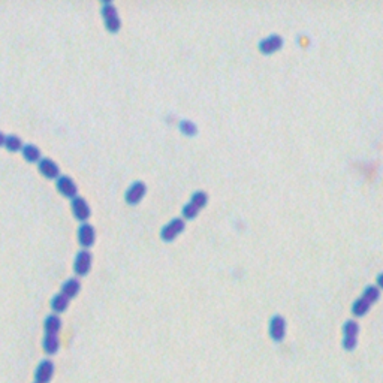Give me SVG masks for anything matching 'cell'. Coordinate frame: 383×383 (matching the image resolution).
<instances>
[{"mask_svg":"<svg viewBox=\"0 0 383 383\" xmlns=\"http://www.w3.org/2000/svg\"><path fill=\"white\" fill-rule=\"evenodd\" d=\"M91 261H93V256L89 250L83 248L76 253L75 256V261H73V271L76 275H86L91 268Z\"/></svg>","mask_w":383,"mask_h":383,"instance_id":"5b68a950","label":"cell"},{"mask_svg":"<svg viewBox=\"0 0 383 383\" xmlns=\"http://www.w3.org/2000/svg\"><path fill=\"white\" fill-rule=\"evenodd\" d=\"M145 192H147L145 183H144V181L136 180L127 187V190H126V193H124V199H126V202L127 203L135 205V203H138L142 198H144Z\"/></svg>","mask_w":383,"mask_h":383,"instance_id":"8992f818","label":"cell"},{"mask_svg":"<svg viewBox=\"0 0 383 383\" xmlns=\"http://www.w3.org/2000/svg\"><path fill=\"white\" fill-rule=\"evenodd\" d=\"M286 336V320L285 317L280 315H274L270 320V337L280 343L285 340Z\"/></svg>","mask_w":383,"mask_h":383,"instance_id":"52a82bcc","label":"cell"},{"mask_svg":"<svg viewBox=\"0 0 383 383\" xmlns=\"http://www.w3.org/2000/svg\"><path fill=\"white\" fill-rule=\"evenodd\" d=\"M184 226H186L184 225V220H183L181 217H175V219H172L171 222H168L166 225L162 227V231H160V237H162V240H163V241H166V243L172 241L174 238H177L181 232L184 231Z\"/></svg>","mask_w":383,"mask_h":383,"instance_id":"277c9868","label":"cell"},{"mask_svg":"<svg viewBox=\"0 0 383 383\" xmlns=\"http://www.w3.org/2000/svg\"><path fill=\"white\" fill-rule=\"evenodd\" d=\"M70 203H72V213H73V216L78 220L86 222L90 217V207H89V203H87V201L84 198L76 196V198L72 199Z\"/></svg>","mask_w":383,"mask_h":383,"instance_id":"9c48e42d","label":"cell"},{"mask_svg":"<svg viewBox=\"0 0 383 383\" xmlns=\"http://www.w3.org/2000/svg\"><path fill=\"white\" fill-rule=\"evenodd\" d=\"M358 334H360V325L356 320L350 319L346 320L343 325V347L347 352H352L358 344Z\"/></svg>","mask_w":383,"mask_h":383,"instance_id":"7a4b0ae2","label":"cell"},{"mask_svg":"<svg viewBox=\"0 0 383 383\" xmlns=\"http://www.w3.org/2000/svg\"><path fill=\"white\" fill-rule=\"evenodd\" d=\"M23 158L27 162H39L41 160V150L35 144H25L23 147Z\"/></svg>","mask_w":383,"mask_h":383,"instance_id":"ac0fdd59","label":"cell"},{"mask_svg":"<svg viewBox=\"0 0 383 383\" xmlns=\"http://www.w3.org/2000/svg\"><path fill=\"white\" fill-rule=\"evenodd\" d=\"M39 172L46 177V178H57L59 177V174H60V168H59V165L54 162V160H51V159L48 158H42L39 160Z\"/></svg>","mask_w":383,"mask_h":383,"instance_id":"4fadbf2b","label":"cell"},{"mask_svg":"<svg viewBox=\"0 0 383 383\" xmlns=\"http://www.w3.org/2000/svg\"><path fill=\"white\" fill-rule=\"evenodd\" d=\"M5 141H6V135L0 131V147H2V145H5Z\"/></svg>","mask_w":383,"mask_h":383,"instance_id":"603a6c76","label":"cell"},{"mask_svg":"<svg viewBox=\"0 0 383 383\" xmlns=\"http://www.w3.org/2000/svg\"><path fill=\"white\" fill-rule=\"evenodd\" d=\"M60 347V340H59V336H51V334H45L44 336V340H42V349L45 352L46 355H54L57 353Z\"/></svg>","mask_w":383,"mask_h":383,"instance_id":"e0dca14e","label":"cell"},{"mask_svg":"<svg viewBox=\"0 0 383 383\" xmlns=\"http://www.w3.org/2000/svg\"><path fill=\"white\" fill-rule=\"evenodd\" d=\"M198 213H199V210H198L193 203L190 202V201L183 207V217H184V219H193V217L198 216Z\"/></svg>","mask_w":383,"mask_h":383,"instance_id":"44dd1931","label":"cell"},{"mask_svg":"<svg viewBox=\"0 0 383 383\" xmlns=\"http://www.w3.org/2000/svg\"><path fill=\"white\" fill-rule=\"evenodd\" d=\"M69 299L66 295H63L62 292L56 293L53 298H51V301H49V305H51V310L57 315V313H63V312H66V309L69 307Z\"/></svg>","mask_w":383,"mask_h":383,"instance_id":"9a60e30c","label":"cell"},{"mask_svg":"<svg viewBox=\"0 0 383 383\" xmlns=\"http://www.w3.org/2000/svg\"><path fill=\"white\" fill-rule=\"evenodd\" d=\"M5 147L9 151H18V150H23L24 145L20 136L8 135L6 136V141H5Z\"/></svg>","mask_w":383,"mask_h":383,"instance_id":"d6986e66","label":"cell"},{"mask_svg":"<svg viewBox=\"0 0 383 383\" xmlns=\"http://www.w3.org/2000/svg\"><path fill=\"white\" fill-rule=\"evenodd\" d=\"M57 189L59 192L66 196V198H76V193H78V187L75 184V181L72 180L70 177H66V175H62L59 177L57 180Z\"/></svg>","mask_w":383,"mask_h":383,"instance_id":"8fae6325","label":"cell"},{"mask_svg":"<svg viewBox=\"0 0 383 383\" xmlns=\"http://www.w3.org/2000/svg\"><path fill=\"white\" fill-rule=\"evenodd\" d=\"M80 289H81V283H80V280H78V278H75V277H72V278H68V280L62 285L60 292L63 293V295H66L69 299H70V298H73V296H76V295H78Z\"/></svg>","mask_w":383,"mask_h":383,"instance_id":"2e32d148","label":"cell"},{"mask_svg":"<svg viewBox=\"0 0 383 383\" xmlns=\"http://www.w3.org/2000/svg\"><path fill=\"white\" fill-rule=\"evenodd\" d=\"M60 329H62V319L59 317V315L51 313V315L46 316L45 320H44V331H45V334L57 336Z\"/></svg>","mask_w":383,"mask_h":383,"instance_id":"5bb4252c","label":"cell"},{"mask_svg":"<svg viewBox=\"0 0 383 383\" xmlns=\"http://www.w3.org/2000/svg\"><path fill=\"white\" fill-rule=\"evenodd\" d=\"M379 296H380V289L376 285H368L364 289L362 295H361L358 299H355V302L352 305V313H353V316L362 317V316L367 315L368 310H370V307L374 302H377Z\"/></svg>","mask_w":383,"mask_h":383,"instance_id":"6da1fadb","label":"cell"},{"mask_svg":"<svg viewBox=\"0 0 383 383\" xmlns=\"http://www.w3.org/2000/svg\"><path fill=\"white\" fill-rule=\"evenodd\" d=\"M207 201H208V195H207L203 190H196V192L192 195V198H190V202L193 203L199 211L207 205Z\"/></svg>","mask_w":383,"mask_h":383,"instance_id":"ffe728a7","label":"cell"},{"mask_svg":"<svg viewBox=\"0 0 383 383\" xmlns=\"http://www.w3.org/2000/svg\"><path fill=\"white\" fill-rule=\"evenodd\" d=\"M54 374V364L51 360H42L35 371V382L36 383H49Z\"/></svg>","mask_w":383,"mask_h":383,"instance_id":"ba28073f","label":"cell"},{"mask_svg":"<svg viewBox=\"0 0 383 383\" xmlns=\"http://www.w3.org/2000/svg\"><path fill=\"white\" fill-rule=\"evenodd\" d=\"M35 383H36V382H35Z\"/></svg>","mask_w":383,"mask_h":383,"instance_id":"cb8c5ba5","label":"cell"},{"mask_svg":"<svg viewBox=\"0 0 383 383\" xmlns=\"http://www.w3.org/2000/svg\"><path fill=\"white\" fill-rule=\"evenodd\" d=\"M283 46V38L280 35H270L259 42V51L264 54H272Z\"/></svg>","mask_w":383,"mask_h":383,"instance_id":"30bf717a","label":"cell"},{"mask_svg":"<svg viewBox=\"0 0 383 383\" xmlns=\"http://www.w3.org/2000/svg\"><path fill=\"white\" fill-rule=\"evenodd\" d=\"M102 17L105 20V25L107 29L111 32V33H117L121 27V20L118 17V12H117V8L114 6L113 3L110 0L104 2V6H102Z\"/></svg>","mask_w":383,"mask_h":383,"instance_id":"3957f363","label":"cell"},{"mask_svg":"<svg viewBox=\"0 0 383 383\" xmlns=\"http://www.w3.org/2000/svg\"><path fill=\"white\" fill-rule=\"evenodd\" d=\"M94 238H96V232L90 223H83L78 227V241L84 248L93 246Z\"/></svg>","mask_w":383,"mask_h":383,"instance_id":"7c38bea8","label":"cell"},{"mask_svg":"<svg viewBox=\"0 0 383 383\" xmlns=\"http://www.w3.org/2000/svg\"><path fill=\"white\" fill-rule=\"evenodd\" d=\"M376 282H377V288H379V289H383V272H380V274L377 275Z\"/></svg>","mask_w":383,"mask_h":383,"instance_id":"7402d4cb","label":"cell"}]
</instances>
